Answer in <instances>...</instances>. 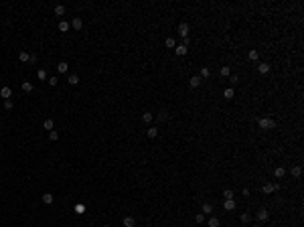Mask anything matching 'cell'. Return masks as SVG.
Listing matches in <instances>:
<instances>
[{"label":"cell","mask_w":304,"mask_h":227,"mask_svg":"<svg viewBox=\"0 0 304 227\" xmlns=\"http://www.w3.org/2000/svg\"><path fill=\"white\" fill-rule=\"evenodd\" d=\"M257 126H260V130H274L276 128V120L274 118H260Z\"/></svg>","instance_id":"obj_1"},{"label":"cell","mask_w":304,"mask_h":227,"mask_svg":"<svg viewBox=\"0 0 304 227\" xmlns=\"http://www.w3.org/2000/svg\"><path fill=\"white\" fill-rule=\"evenodd\" d=\"M276 191H280V183H266L262 187V195H272Z\"/></svg>","instance_id":"obj_2"},{"label":"cell","mask_w":304,"mask_h":227,"mask_svg":"<svg viewBox=\"0 0 304 227\" xmlns=\"http://www.w3.org/2000/svg\"><path fill=\"white\" fill-rule=\"evenodd\" d=\"M256 219L260 221V223L268 221V219H270V211H268V209H260V211L256 213Z\"/></svg>","instance_id":"obj_3"},{"label":"cell","mask_w":304,"mask_h":227,"mask_svg":"<svg viewBox=\"0 0 304 227\" xmlns=\"http://www.w3.org/2000/svg\"><path fill=\"white\" fill-rule=\"evenodd\" d=\"M178 35H181L182 39H189V25H187V22H181V25H178Z\"/></svg>","instance_id":"obj_4"},{"label":"cell","mask_w":304,"mask_h":227,"mask_svg":"<svg viewBox=\"0 0 304 227\" xmlns=\"http://www.w3.org/2000/svg\"><path fill=\"white\" fill-rule=\"evenodd\" d=\"M10 95H12V89H10L8 85L0 87V97H4V100H10Z\"/></svg>","instance_id":"obj_5"},{"label":"cell","mask_w":304,"mask_h":227,"mask_svg":"<svg viewBox=\"0 0 304 227\" xmlns=\"http://www.w3.org/2000/svg\"><path fill=\"white\" fill-rule=\"evenodd\" d=\"M270 69H272V67L268 65V63H260V65H257V73L266 75V73H270Z\"/></svg>","instance_id":"obj_6"},{"label":"cell","mask_w":304,"mask_h":227,"mask_svg":"<svg viewBox=\"0 0 304 227\" xmlns=\"http://www.w3.org/2000/svg\"><path fill=\"white\" fill-rule=\"evenodd\" d=\"M146 136H148L150 140H154L156 136H158V128H156V126H150L148 130H146Z\"/></svg>","instance_id":"obj_7"},{"label":"cell","mask_w":304,"mask_h":227,"mask_svg":"<svg viewBox=\"0 0 304 227\" xmlns=\"http://www.w3.org/2000/svg\"><path fill=\"white\" fill-rule=\"evenodd\" d=\"M201 77H199V75H195V77H191V79H189V85L191 87H193V89H197V87H199V85H201Z\"/></svg>","instance_id":"obj_8"},{"label":"cell","mask_w":304,"mask_h":227,"mask_svg":"<svg viewBox=\"0 0 304 227\" xmlns=\"http://www.w3.org/2000/svg\"><path fill=\"white\" fill-rule=\"evenodd\" d=\"M223 209H225V211H233V209H235V201H233V199H225Z\"/></svg>","instance_id":"obj_9"},{"label":"cell","mask_w":304,"mask_h":227,"mask_svg":"<svg viewBox=\"0 0 304 227\" xmlns=\"http://www.w3.org/2000/svg\"><path fill=\"white\" fill-rule=\"evenodd\" d=\"M71 27H73V28H75V31H79V28H81V27H83V20H81V18H79V16H75V18H73V20H71Z\"/></svg>","instance_id":"obj_10"},{"label":"cell","mask_w":304,"mask_h":227,"mask_svg":"<svg viewBox=\"0 0 304 227\" xmlns=\"http://www.w3.org/2000/svg\"><path fill=\"white\" fill-rule=\"evenodd\" d=\"M211 211H213V205H211V203H203L201 213H203V215H211Z\"/></svg>","instance_id":"obj_11"},{"label":"cell","mask_w":304,"mask_h":227,"mask_svg":"<svg viewBox=\"0 0 304 227\" xmlns=\"http://www.w3.org/2000/svg\"><path fill=\"white\" fill-rule=\"evenodd\" d=\"M187 51H189V49L185 47V45H176V47H175V53L178 55V57H182V55H187Z\"/></svg>","instance_id":"obj_12"},{"label":"cell","mask_w":304,"mask_h":227,"mask_svg":"<svg viewBox=\"0 0 304 227\" xmlns=\"http://www.w3.org/2000/svg\"><path fill=\"white\" fill-rule=\"evenodd\" d=\"M247 59H250V61H257V59H260V51H257V49H251L250 53H247Z\"/></svg>","instance_id":"obj_13"},{"label":"cell","mask_w":304,"mask_h":227,"mask_svg":"<svg viewBox=\"0 0 304 227\" xmlns=\"http://www.w3.org/2000/svg\"><path fill=\"white\" fill-rule=\"evenodd\" d=\"M134 225H136L134 217H130V215H128V217H124V227H134Z\"/></svg>","instance_id":"obj_14"},{"label":"cell","mask_w":304,"mask_h":227,"mask_svg":"<svg viewBox=\"0 0 304 227\" xmlns=\"http://www.w3.org/2000/svg\"><path fill=\"white\" fill-rule=\"evenodd\" d=\"M69 28H71V25H69L67 20H61V22H59V31H61V33H67Z\"/></svg>","instance_id":"obj_15"},{"label":"cell","mask_w":304,"mask_h":227,"mask_svg":"<svg viewBox=\"0 0 304 227\" xmlns=\"http://www.w3.org/2000/svg\"><path fill=\"white\" fill-rule=\"evenodd\" d=\"M57 71H59V73H67V71H69V65L65 63V61H61L59 65H57Z\"/></svg>","instance_id":"obj_16"},{"label":"cell","mask_w":304,"mask_h":227,"mask_svg":"<svg viewBox=\"0 0 304 227\" xmlns=\"http://www.w3.org/2000/svg\"><path fill=\"white\" fill-rule=\"evenodd\" d=\"M292 176H294V179H300V176H302V166H292Z\"/></svg>","instance_id":"obj_17"},{"label":"cell","mask_w":304,"mask_h":227,"mask_svg":"<svg viewBox=\"0 0 304 227\" xmlns=\"http://www.w3.org/2000/svg\"><path fill=\"white\" fill-rule=\"evenodd\" d=\"M53 201H55V197H53L51 193H45V195H43V203H45V205H51Z\"/></svg>","instance_id":"obj_18"},{"label":"cell","mask_w":304,"mask_h":227,"mask_svg":"<svg viewBox=\"0 0 304 227\" xmlns=\"http://www.w3.org/2000/svg\"><path fill=\"white\" fill-rule=\"evenodd\" d=\"M18 59L22 61V63H27V61H31V53H27V51H20V53H18Z\"/></svg>","instance_id":"obj_19"},{"label":"cell","mask_w":304,"mask_h":227,"mask_svg":"<svg viewBox=\"0 0 304 227\" xmlns=\"http://www.w3.org/2000/svg\"><path fill=\"white\" fill-rule=\"evenodd\" d=\"M22 91H25V94H31V91H33V83H31V81H22Z\"/></svg>","instance_id":"obj_20"},{"label":"cell","mask_w":304,"mask_h":227,"mask_svg":"<svg viewBox=\"0 0 304 227\" xmlns=\"http://www.w3.org/2000/svg\"><path fill=\"white\" fill-rule=\"evenodd\" d=\"M207 225H209V227H219L221 223H219V219H217V217H213V215H211L209 221H207Z\"/></svg>","instance_id":"obj_21"},{"label":"cell","mask_w":304,"mask_h":227,"mask_svg":"<svg viewBox=\"0 0 304 227\" xmlns=\"http://www.w3.org/2000/svg\"><path fill=\"white\" fill-rule=\"evenodd\" d=\"M199 77H201V79H207V77H211V69H209V67H203V69H201V75H199Z\"/></svg>","instance_id":"obj_22"},{"label":"cell","mask_w":304,"mask_h":227,"mask_svg":"<svg viewBox=\"0 0 304 227\" xmlns=\"http://www.w3.org/2000/svg\"><path fill=\"white\" fill-rule=\"evenodd\" d=\"M284 174H286V168H282V166H278L276 170H274V176H276V179H282Z\"/></svg>","instance_id":"obj_23"},{"label":"cell","mask_w":304,"mask_h":227,"mask_svg":"<svg viewBox=\"0 0 304 227\" xmlns=\"http://www.w3.org/2000/svg\"><path fill=\"white\" fill-rule=\"evenodd\" d=\"M233 95H235V91H233L231 87H227V89L223 91V97H227V100H233Z\"/></svg>","instance_id":"obj_24"},{"label":"cell","mask_w":304,"mask_h":227,"mask_svg":"<svg viewBox=\"0 0 304 227\" xmlns=\"http://www.w3.org/2000/svg\"><path fill=\"white\" fill-rule=\"evenodd\" d=\"M152 118H154V116H152L150 112H144V113H142V122H146V124H150V122H152Z\"/></svg>","instance_id":"obj_25"},{"label":"cell","mask_w":304,"mask_h":227,"mask_svg":"<svg viewBox=\"0 0 304 227\" xmlns=\"http://www.w3.org/2000/svg\"><path fill=\"white\" fill-rule=\"evenodd\" d=\"M67 81H69V83H71V85H77V83H79V75H69V77H67Z\"/></svg>","instance_id":"obj_26"},{"label":"cell","mask_w":304,"mask_h":227,"mask_svg":"<svg viewBox=\"0 0 304 227\" xmlns=\"http://www.w3.org/2000/svg\"><path fill=\"white\" fill-rule=\"evenodd\" d=\"M219 73H221L223 77H229V75H231V69H229V65H223V67H221V71H219Z\"/></svg>","instance_id":"obj_27"},{"label":"cell","mask_w":304,"mask_h":227,"mask_svg":"<svg viewBox=\"0 0 304 227\" xmlns=\"http://www.w3.org/2000/svg\"><path fill=\"white\" fill-rule=\"evenodd\" d=\"M73 211H75L77 215H83V213H85V205H83V203H79V205H75Z\"/></svg>","instance_id":"obj_28"},{"label":"cell","mask_w":304,"mask_h":227,"mask_svg":"<svg viewBox=\"0 0 304 227\" xmlns=\"http://www.w3.org/2000/svg\"><path fill=\"white\" fill-rule=\"evenodd\" d=\"M164 45H166V47H168V49H175V47H176V41L172 39V37H168V39L164 41Z\"/></svg>","instance_id":"obj_29"},{"label":"cell","mask_w":304,"mask_h":227,"mask_svg":"<svg viewBox=\"0 0 304 227\" xmlns=\"http://www.w3.org/2000/svg\"><path fill=\"white\" fill-rule=\"evenodd\" d=\"M43 126H45V130H49V132H51V130H53V126H55V124H53V120L49 118V120H45V122H43Z\"/></svg>","instance_id":"obj_30"},{"label":"cell","mask_w":304,"mask_h":227,"mask_svg":"<svg viewBox=\"0 0 304 227\" xmlns=\"http://www.w3.org/2000/svg\"><path fill=\"white\" fill-rule=\"evenodd\" d=\"M239 219H241V223H245V225H247V223L251 221V215H250V213H241V217H239Z\"/></svg>","instance_id":"obj_31"},{"label":"cell","mask_w":304,"mask_h":227,"mask_svg":"<svg viewBox=\"0 0 304 227\" xmlns=\"http://www.w3.org/2000/svg\"><path fill=\"white\" fill-rule=\"evenodd\" d=\"M223 197H225V199H233V197H235V193H233L231 189H225V191H223Z\"/></svg>","instance_id":"obj_32"},{"label":"cell","mask_w":304,"mask_h":227,"mask_svg":"<svg viewBox=\"0 0 304 227\" xmlns=\"http://www.w3.org/2000/svg\"><path fill=\"white\" fill-rule=\"evenodd\" d=\"M55 14H57V16H63V14H65V6H61V4L55 6Z\"/></svg>","instance_id":"obj_33"},{"label":"cell","mask_w":304,"mask_h":227,"mask_svg":"<svg viewBox=\"0 0 304 227\" xmlns=\"http://www.w3.org/2000/svg\"><path fill=\"white\" fill-rule=\"evenodd\" d=\"M49 138H51L53 142H57V140H59V134L55 132V130H51V132H49Z\"/></svg>","instance_id":"obj_34"},{"label":"cell","mask_w":304,"mask_h":227,"mask_svg":"<svg viewBox=\"0 0 304 227\" xmlns=\"http://www.w3.org/2000/svg\"><path fill=\"white\" fill-rule=\"evenodd\" d=\"M12 107H14L12 100H4V110H12Z\"/></svg>","instance_id":"obj_35"},{"label":"cell","mask_w":304,"mask_h":227,"mask_svg":"<svg viewBox=\"0 0 304 227\" xmlns=\"http://www.w3.org/2000/svg\"><path fill=\"white\" fill-rule=\"evenodd\" d=\"M37 77H39V79H47V71H45V69H39Z\"/></svg>","instance_id":"obj_36"},{"label":"cell","mask_w":304,"mask_h":227,"mask_svg":"<svg viewBox=\"0 0 304 227\" xmlns=\"http://www.w3.org/2000/svg\"><path fill=\"white\" fill-rule=\"evenodd\" d=\"M156 118H158V120H166V118H168V113H166V110H162V112L158 113Z\"/></svg>","instance_id":"obj_37"},{"label":"cell","mask_w":304,"mask_h":227,"mask_svg":"<svg viewBox=\"0 0 304 227\" xmlns=\"http://www.w3.org/2000/svg\"><path fill=\"white\" fill-rule=\"evenodd\" d=\"M195 221H197V223H203V221H205V215H203V213H197V215H195Z\"/></svg>","instance_id":"obj_38"},{"label":"cell","mask_w":304,"mask_h":227,"mask_svg":"<svg viewBox=\"0 0 304 227\" xmlns=\"http://www.w3.org/2000/svg\"><path fill=\"white\" fill-rule=\"evenodd\" d=\"M57 83H59V79H57V77H49V85H57Z\"/></svg>","instance_id":"obj_39"},{"label":"cell","mask_w":304,"mask_h":227,"mask_svg":"<svg viewBox=\"0 0 304 227\" xmlns=\"http://www.w3.org/2000/svg\"><path fill=\"white\" fill-rule=\"evenodd\" d=\"M229 81L233 83V85H237V83H239V77H237V75H231V77H229Z\"/></svg>","instance_id":"obj_40"},{"label":"cell","mask_w":304,"mask_h":227,"mask_svg":"<svg viewBox=\"0 0 304 227\" xmlns=\"http://www.w3.org/2000/svg\"><path fill=\"white\" fill-rule=\"evenodd\" d=\"M37 61H39V57H37V55L33 53V55H31V63H37Z\"/></svg>","instance_id":"obj_41"},{"label":"cell","mask_w":304,"mask_h":227,"mask_svg":"<svg viewBox=\"0 0 304 227\" xmlns=\"http://www.w3.org/2000/svg\"><path fill=\"white\" fill-rule=\"evenodd\" d=\"M103 227H112V225H103Z\"/></svg>","instance_id":"obj_42"},{"label":"cell","mask_w":304,"mask_h":227,"mask_svg":"<svg viewBox=\"0 0 304 227\" xmlns=\"http://www.w3.org/2000/svg\"><path fill=\"white\" fill-rule=\"evenodd\" d=\"M253 227H260V225H253Z\"/></svg>","instance_id":"obj_43"}]
</instances>
